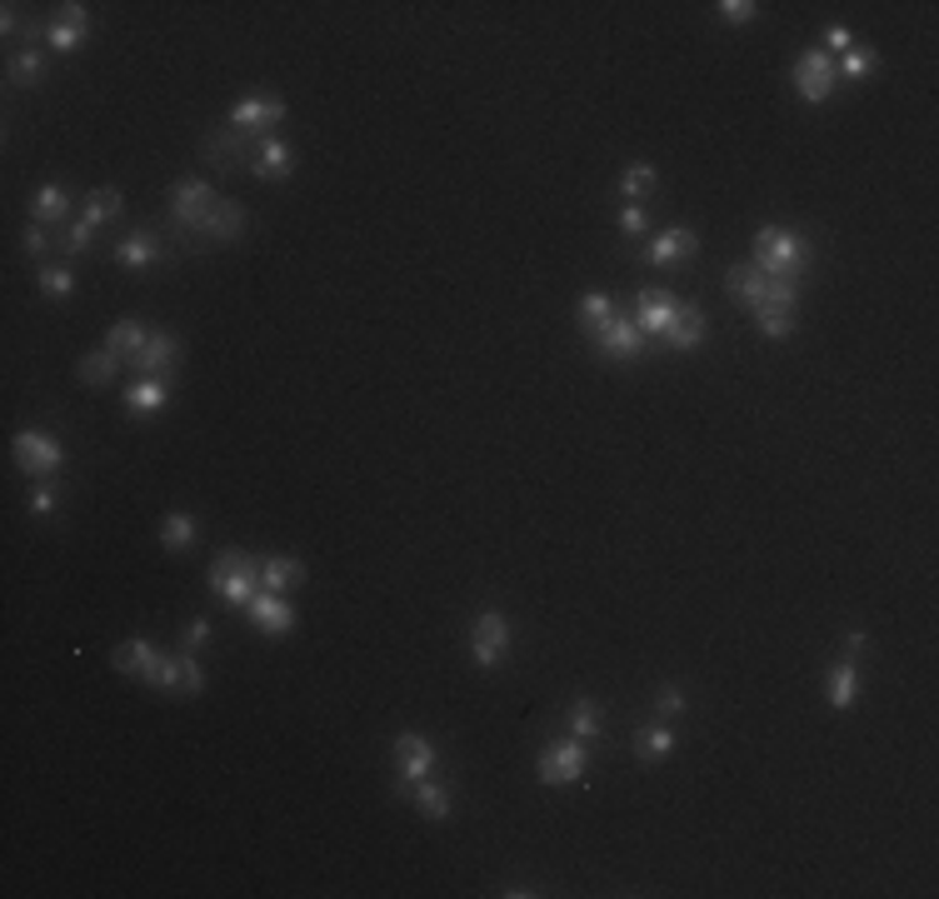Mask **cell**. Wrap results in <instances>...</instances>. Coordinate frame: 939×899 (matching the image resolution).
I'll list each match as a JSON object with an SVG mask.
<instances>
[{
  "label": "cell",
  "mask_w": 939,
  "mask_h": 899,
  "mask_svg": "<svg viewBox=\"0 0 939 899\" xmlns=\"http://www.w3.org/2000/svg\"><path fill=\"white\" fill-rule=\"evenodd\" d=\"M570 735H575V740H600L605 709L595 705V699H575V705H570Z\"/></svg>",
  "instance_id": "cell-33"
},
{
  "label": "cell",
  "mask_w": 939,
  "mask_h": 899,
  "mask_svg": "<svg viewBox=\"0 0 939 899\" xmlns=\"http://www.w3.org/2000/svg\"><path fill=\"white\" fill-rule=\"evenodd\" d=\"M85 25H91V5H80V0H70V5H60L56 21H50L46 41L50 50H60V56H70V50H80L85 45Z\"/></svg>",
  "instance_id": "cell-15"
},
{
  "label": "cell",
  "mask_w": 939,
  "mask_h": 899,
  "mask_svg": "<svg viewBox=\"0 0 939 899\" xmlns=\"http://www.w3.org/2000/svg\"><path fill=\"white\" fill-rule=\"evenodd\" d=\"M170 390L165 380H156V375H140L130 390H125V410H130V420H156L160 410H165Z\"/></svg>",
  "instance_id": "cell-24"
},
{
  "label": "cell",
  "mask_w": 939,
  "mask_h": 899,
  "mask_svg": "<svg viewBox=\"0 0 939 899\" xmlns=\"http://www.w3.org/2000/svg\"><path fill=\"white\" fill-rule=\"evenodd\" d=\"M250 150H255V140H250V135H240V130H230V125H220V130L205 135V160H210V166H220V170L240 166V160L250 166Z\"/></svg>",
  "instance_id": "cell-20"
},
{
  "label": "cell",
  "mask_w": 939,
  "mask_h": 899,
  "mask_svg": "<svg viewBox=\"0 0 939 899\" xmlns=\"http://www.w3.org/2000/svg\"><path fill=\"white\" fill-rule=\"evenodd\" d=\"M11 455L25 475H35V480H50V475L66 465V445H60L56 435H46V430H21V435L11 440Z\"/></svg>",
  "instance_id": "cell-5"
},
{
  "label": "cell",
  "mask_w": 939,
  "mask_h": 899,
  "mask_svg": "<svg viewBox=\"0 0 939 899\" xmlns=\"http://www.w3.org/2000/svg\"><path fill=\"white\" fill-rule=\"evenodd\" d=\"M41 76H46V56H41L35 45H21V50L11 56V70H5V80H11V86H35Z\"/></svg>",
  "instance_id": "cell-35"
},
{
  "label": "cell",
  "mask_w": 939,
  "mask_h": 899,
  "mask_svg": "<svg viewBox=\"0 0 939 899\" xmlns=\"http://www.w3.org/2000/svg\"><path fill=\"white\" fill-rule=\"evenodd\" d=\"M810 260H815V250H810V240H804L800 230L765 225V230L755 236V270L759 275H770V281H794L800 285V275L810 270Z\"/></svg>",
  "instance_id": "cell-1"
},
{
  "label": "cell",
  "mask_w": 939,
  "mask_h": 899,
  "mask_svg": "<svg viewBox=\"0 0 939 899\" xmlns=\"http://www.w3.org/2000/svg\"><path fill=\"white\" fill-rule=\"evenodd\" d=\"M589 340H595L600 355H610V360H640L645 355V335H640V326H634V315H625V310H615Z\"/></svg>",
  "instance_id": "cell-11"
},
{
  "label": "cell",
  "mask_w": 939,
  "mask_h": 899,
  "mask_svg": "<svg viewBox=\"0 0 939 899\" xmlns=\"http://www.w3.org/2000/svg\"><path fill=\"white\" fill-rule=\"evenodd\" d=\"M585 770H589V750H585V740H575V735L550 740L540 750V760H535V779H540V785H575V779H585Z\"/></svg>",
  "instance_id": "cell-3"
},
{
  "label": "cell",
  "mask_w": 939,
  "mask_h": 899,
  "mask_svg": "<svg viewBox=\"0 0 939 899\" xmlns=\"http://www.w3.org/2000/svg\"><path fill=\"white\" fill-rule=\"evenodd\" d=\"M205 640H210V619H191V625H185V635H181V645L195 655Z\"/></svg>",
  "instance_id": "cell-46"
},
{
  "label": "cell",
  "mask_w": 939,
  "mask_h": 899,
  "mask_svg": "<svg viewBox=\"0 0 939 899\" xmlns=\"http://www.w3.org/2000/svg\"><path fill=\"white\" fill-rule=\"evenodd\" d=\"M505 650H509V619L500 610H480L476 625H470V660L480 670H495L505 660Z\"/></svg>",
  "instance_id": "cell-9"
},
{
  "label": "cell",
  "mask_w": 939,
  "mask_h": 899,
  "mask_svg": "<svg viewBox=\"0 0 939 899\" xmlns=\"http://www.w3.org/2000/svg\"><path fill=\"white\" fill-rule=\"evenodd\" d=\"M860 650H864L860 629H855V635H845V655H839V664L825 674L829 709H849V705H855V695H860Z\"/></svg>",
  "instance_id": "cell-8"
},
{
  "label": "cell",
  "mask_w": 939,
  "mask_h": 899,
  "mask_svg": "<svg viewBox=\"0 0 939 899\" xmlns=\"http://www.w3.org/2000/svg\"><path fill=\"white\" fill-rule=\"evenodd\" d=\"M121 365H125V360L115 355V350H105V345H101V350H91V355H80L76 371H80V380L91 385V390H105V385H115Z\"/></svg>",
  "instance_id": "cell-28"
},
{
  "label": "cell",
  "mask_w": 939,
  "mask_h": 899,
  "mask_svg": "<svg viewBox=\"0 0 939 899\" xmlns=\"http://www.w3.org/2000/svg\"><path fill=\"white\" fill-rule=\"evenodd\" d=\"M50 510H56V485L41 480V485L31 490V515H50Z\"/></svg>",
  "instance_id": "cell-45"
},
{
  "label": "cell",
  "mask_w": 939,
  "mask_h": 899,
  "mask_svg": "<svg viewBox=\"0 0 939 899\" xmlns=\"http://www.w3.org/2000/svg\"><path fill=\"white\" fill-rule=\"evenodd\" d=\"M615 315V300L605 291H589V295H580V305H575V320H580V330H585V335H595V330L605 326V320H610Z\"/></svg>",
  "instance_id": "cell-34"
},
{
  "label": "cell",
  "mask_w": 939,
  "mask_h": 899,
  "mask_svg": "<svg viewBox=\"0 0 939 899\" xmlns=\"http://www.w3.org/2000/svg\"><path fill=\"white\" fill-rule=\"evenodd\" d=\"M724 285H730V300L740 305V310H749L755 315L759 310V300H765V291H770V275H759L755 265H730V275H724Z\"/></svg>",
  "instance_id": "cell-22"
},
{
  "label": "cell",
  "mask_w": 939,
  "mask_h": 899,
  "mask_svg": "<svg viewBox=\"0 0 939 899\" xmlns=\"http://www.w3.org/2000/svg\"><path fill=\"white\" fill-rule=\"evenodd\" d=\"M205 580H210V590H216L226 605L245 610L250 600L261 595V560H255L250 550H220Z\"/></svg>",
  "instance_id": "cell-2"
},
{
  "label": "cell",
  "mask_w": 939,
  "mask_h": 899,
  "mask_svg": "<svg viewBox=\"0 0 939 899\" xmlns=\"http://www.w3.org/2000/svg\"><path fill=\"white\" fill-rule=\"evenodd\" d=\"M675 744H679L675 725L655 715L645 730H640V760H669V754H675Z\"/></svg>",
  "instance_id": "cell-31"
},
{
  "label": "cell",
  "mask_w": 939,
  "mask_h": 899,
  "mask_svg": "<svg viewBox=\"0 0 939 899\" xmlns=\"http://www.w3.org/2000/svg\"><path fill=\"white\" fill-rule=\"evenodd\" d=\"M405 799H415V809H420V815H425L431 824L450 820V809H455V805H450V789H445L435 775H425L420 785H410V795H405Z\"/></svg>",
  "instance_id": "cell-26"
},
{
  "label": "cell",
  "mask_w": 939,
  "mask_h": 899,
  "mask_svg": "<svg viewBox=\"0 0 939 899\" xmlns=\"http://www.w3.org/2000/svg\"><path fill=\"white\" fill-rule=\"evenodd\" d=\"M714 11H720L724 25H749V21H759V5H755V0H720Z\"/></svg>",
  "instance_id": "cell-41"
},
{
  "label": "cell",
  "mask_w": 939,
  "mask_h": 899,
  "mask_svg": "<svg viewBox=\"0 0 939 899\" xmlns=\"http://www.w3.org/2000/svg\"><path fill=\"white\" fill-rule=\"evenodd\" d=\"M874 66H880V56H874L870 45H855V50H845V56H839V70H835V76L864 80V76H874Z\"/></svg>",
  "instance_id": "cell-39"
},
{
  "label": "cell",
  "mask_w": 939,
  "mask_h": 899,
  "mask_svg": "<svg viewBox=\"0 0 939 899\" xmlns=\"http://www.w3.org/2000/svg\"><path fill=\"white\" fill-rule=\"evenodd\" d=\"M705 335H710V330H705V310H700V305H690V300H679L660 340H665L669 350H679V355H690V350L705 345Z\"/></svg>",
  "instance_id": "cell-13"
},
{
  "label": "cell",
  "mask_w": 939,
  "mask_h": 899,
  "mask_svg": "<svg viewBox=\"0 0 939 899\" xmlns=\"http://www.w3.org/2000/svg\"><path fill=\"white\" fill-rule=\"evenodd\" d=\"M261 584L265 590H295V584H306V565L295 560V555H265L261 560Z\"/></svg>",
  "instance_id": "cell-27"
},
{
  "label": "cell",
  "mask_w": 939,
  "mask_h": 899,
  "mask_svg": "<svg viewBox=\"0 0 939 899\" xmlns=\"http://www.w3.org/2000/svg\"><path fill=\"white\" fill-rule=\"evenodd\" d=\"M675 295L665 291V285H645L640 291V305H634V326H640V335L645 340H660L669 326V315H675Z\"/></svg>",
  "instance_id": "cell-14"
},
{
  "label": "cell",
  "mask_w": 939,
  "mask_h": 899,
  "mask_svg": "<svg viewBox=\"0 0 939 899\" xmlns=\"http://www.w3.org/2000/svg\"><path fill=\"white\" fill-rule=\"evenodd\" d=\"M121 205H125V195L115 191V185H101V191H91L85 201H80V220L91 225V230H101L105 220H115V215H121Z\"/></svg>",
  "instance_id": "cell-29"
},
{
  "label": "cell",
  "mask_w": 939,
  "mask_h": 899,
  "mask_svg": "<svg viewBox=\"0 0 939 899\" xmlns=\"http://www.w3.org/2000/svg\"><path fill=\"white\" fill-rule=\"evenodd\" d=\"M695 250H700V236H695L690 225H669L665 236H655L645 250H640V260H645V265L669 270V265H685V260H695Z\"/></svg>",
  "instance_id": "cell-12"
},
{
  "label": "cell",
  "mask_w": 939,
  "mask_h": 899,
  "mask_svg": "<svg viewBox=\"0 0 939 899\" xmlns=\"http://www.w3.org/2000/svg\"><path fill=\"white\" fill-rule=\"evenodd\" d=\"M35 285H41V295H46V300H70V295H76V270H70V265H41Z\"/></svg>",
  "instance_id": "cell-36"
},
{
  "label": "cell",
  "mask_w": 939,
  "mask_h": 899,
  "mask_svg": "<svg viewBox=\"0 0 939 899\" xmlns=\"http://www.w3.org/2000/svg\"><path fill=\"white\" fill-rule=\"evenodd\" d=\"M650 191H655V166H650V160H630L625 175H620V195L634 205L640 195H650Z\"/></svg>",
  "instance_id": "cell-37"
},
{
  "label": "cell",
  "mask_w": 939,
  "mask_h": 899,
  "mask_svg": "<svg viewBox=\"0 0 939 899\" xmlns=\"http://www.w3.org/2000/svg\"><path fill=\"white\" fill-rule=\"evenodd\" d=\"M240 230H245V205H240V201H216V205H210V215L201 220V230H195L191 250L210 246V240H236Z\"/></svg>",
  "instance_id": "cell-17"
},
{
  "label": "cell",
  "mask_w": 939,
  "mask_h": 899,
  "mask_svg": "<svg viewBox=\"0 0 939 899\" xmlns=\"http://www.w3.org/2000/svg\"><path fill=\"white\" fill-rule=\"evenodd\" d=\"M835 60L825 56V50H800V60H794V70H790V86L800 90V101L804 105H825L829 95H835Z\"/></svg>",
  "instance_id": "cell-6"
},
{
  "label": "cell",
  "mask_w": 939,
  "mask_h": 899,
  "mask_svg": "<svg viewBox=\"0 0 939 899\" xmlns=\"http://www.w3.org/2000/svg\"><path fill=\"white\" fill-rule=\"evenodd\" d=\"M755 320H759V335H770V340L794 335V310L790 305H759Z\"/></svg>",
  "instance_id": "cell-38"
},
{
  "label": "cell",
  "mask_w": 939,
  "mask_h": 899,
  "mask_svg": "<svg viewBox=\"0 0 939 899\" xmlns=\"http://www.w3.org/2000/svg\"><path fill=\"white\" fill-rule=\"evenodd\" d=\"M0 31H5V41L21 31V11H15V5H5V15H0Z\"/></svg>",
  "instance_id": "cell-48"
},
{
  "label": "cell",
  "mask_w": 939,
  "mask_h": 899,
  "mask_svg": "<svg viewBox=\"0 0 939 899\" xmlns=\"http://www.w3.org/2000/svg\"><path fill=\"white\" fill-rule=\"evenodd\" d=\"M50 246H56V236H50L46 225H35V220L25 225V236H21V250H25V255L41 260V255H50Z\"/></svg>",
  "instance_id": "cell-42"
},
{
  "label": "cell",
  "mask_w": 939,
  "mask_h": 899,
  "mask_svg": "<svg viewBox=\"0 0 939 899\" xmlns=\"http://www.w3.org/2000/svg\"><path fill=\"white\" fill-rule=\"evenodd\" d=\"M245 615L261 635H290L295 629V605L285 595H275V590H261V595L245 605Z\"/></svg>",
  "instance_id": "cell-16"
},
{
  "label": "cell",
  "mask_w": 939,
  "mask_h": 899,
  "mask_svg": "<svg viewBox=\"0 0 939 899\" xmlns=\"http://www.w3.org/2000/svg\"><path fill=\"white\" fill-rule=\"evenodd\" d=\"M679 709H685V690H679V685H660V695H655V715H660V719H675Z\"/></svg>",
  "instance_id": "cell-43"
},
{
  "label": "cell",
  "mask_w": 939,
  "mask_h": 899,
  "mask_svg": "<svg viewBox=\"0 0 939 899\" xmlns=\"http://www.w3.org/2000/svg\"><path fill=\"white\" fill-rule=\"evenodd\" d=\"M290 166H295V156H290V146H285L280 135H265V140H255V150H250V175L255 180H285L290 175Z\"/></svg>",
  "instance_id": "cell-19"
},
{
  "label": "cell",
  "mask_w": 939,
  "mask_h": 899,
  "mask_svg": "<svg viewBox=\"0 0 939 899\" xmlns=\"http://www.w3.org/2000/svg\"><path fill=\"white\" fill-rule=\"evenodd\" d=\"M111 255H115V265H125V270H150L160 255H165V250H160V240L150 236V230H130V236H125Z\"/></svg>",
  "instance_id": "cell-25"
},
{
  "label": "cell",
  "mask_w": 939,
  "mask_h": 899,
  "mask_svg": "<svg viewBox=\"0 0 939 899\" xmlns=\"http://www.w3.org/2000/svg\"><path fill=\"white\" fill-rule=\"evenodd\" d=\"M175 360H181V340L170 335V330H150V345L140 350V360L130 365V371L140 375H156V380H165L170 371H175Z\"/></svg>",
  "instance_id": "cell-21"
},
{
  "label": "cell",
  "mask_w": 939,
  "mask_h": 899,
  "mask_svg": "<svg viewBox=\"0 0 939 899\" xmlns=\"http://www.w3.org/2000/svg\"><path fill=\"white\" fill-rule=\"evenodd\" d=\"M220 195L205 185V180H175V191H170V225H175V236L191 246L195 230H201V220L210 215V205H216Z\"/></svg>",
  "instance_id": "cell-4"
},
{
  "label": "cell",
  "mask_w": 939,
  "mask_h": 899,
  "mask_svg": "<svg viewBox=\"0 0 939 899\" xmlns=\"http://www.w3.org/2000/svg\"><path fill=\"white\" fill-rule=\"evenodd\" d=\"M195 539H201V520L195 515H185V510H175V515H165L160 520V545H165V550H191Z\"/></svg>",
  "instance_id": "cell-32"
},
{
  "label": "cell",
  "mask_w": 939,
  "mask_h": 899,
  "mask_svg": "<svg viewBox=\"0 0 939 899\" xmlns=\"http://www.w3.org/2000/svg\"><path fill=\"white\" fill-rule=\"evenodd\" d=\"M146 345H150V326L146 320H136V315H125V320H115V326L105 330V350H115L125 365H136Z\"/></svg>",
  "instance_id": "cell-23"
},
{
  "label": "cell",
  "mask_w": 939,
  "mask_h": 899,
  "mask_svg": "<svg viewBox=\"0 0 939 899\" xmlns=\"http://www.w3.org/2000/svg\"><path fill=\"white\" fill-rule=\"evenodd\" d=\"M620 230H625V236H640V230H645V210L625 201V210H620Z\"/></svg>",
  "instance_id": "cell-47"
},
{
  "label": "cell",
  "mask_w": 939,
  "mask_h": 899,
  "mask_svg": "<svg viewBox=\"0 0 939 899\" xmlns=\"http://www.w3.org/2000/svg\"><path fill=\"white\" fill-rule=\"evenodd\" d=\"M825 56H845V50H855V35L845 31V25H829L825 31V45H820Z\"/></svg>",
  "instance_id": "cell-44"
},
{
  "label": "cell",
  "mask_w": 939,
  "mask_h": 899,
  "mask_svg": "<svg viewBox=\"0 0 939 899\" xmlns=\"http://www.w3.org/2000/svg\"><path fill=\"white\" fill-rule=\"evenodd\" d=\"M70 215V195L60 191V185H41V191L31 195V220L35 225H66Z\"/></svg>",
  "instance_id": "cell-30"
},
{
  "label": "cell",
  "mask_w": 939,
  "mask_h": 899,
  "mask_svg": "<svg viewBox=\"0 0 939 899\" xmlns=\"http://www.w3.org/2000/svg\"><path fill=\"white\" fill-rule=\"evenodd\" d=\"M111 664L121 674H130V680H140V685H150V680H156V664H160V650L150 640H140V635H130V640H121L111 650Z\"/></svg>",
  "instance_id": "cell-18"
},
{
  "label": "cell",
  "mask_w": 939,
  "mask_h": 899,
  "mask_svg": "<svg viewBox=\"0 0 939 899\" xmlns=\"http://www.w3.org/2000/svg\"><path fill=\"white\" fill-rule=\"evenodd\" d=\"M150 685L170 690V695H181V685H185V655H160L156 680H150Z\"/></svg>",
  "instance_id": "cell-40"
},
{
  "label": "cell",
  "mask_w": 939,
  "mask_h": 899,
  "mask_svg": "<svg viewBox=\"0 0 939 899\" xmlns=\"http://www.w3.org/2000/svg\"><path fill=\"white\" fill-rule=\"evenodd\" d=\"M435 764H440V750H435L425 735H400L396 740V795L405 799L410 785H420L425 775H435Z\"/></svg>",
  "instance_id": "cell-7"
},
{
  "label": "cell",
  "mask_w": 939,
  "mask_h": 899,
  "mask_svg": "<svg viewBox=\"0 0 939 899\" xmlns=\"http://www.w3.org/2000/svg\"><path fill=\"white\" fill-rule=\"evenodd\" d=\"M285 121V101L280 95H245V101L230 111V130H240V135H250V140H265V135L275 130V125Z\"/></svg>",
  "instance_id": "cell-10"
}]
</instances>
